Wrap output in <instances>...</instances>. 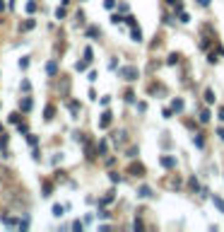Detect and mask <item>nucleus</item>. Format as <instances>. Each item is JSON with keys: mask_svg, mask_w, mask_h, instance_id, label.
Returning <instances> with one entry per match:
<instances>
[{"mask_svg": "<svg viewBox=\"0 0 224 232\" xmlns=\"http://www.w3.org/2000/svg\"><path fill=\"white\" fill-rule=\"evenodd\" d=\"M121 75H123L126 80H137V70H135V68H126Z\"/></svg>", "mask_w": 224, "mask_h": 232, "instance_id": "f257e3e1", "label": "nucleus"}, {"mask_svg": "<svg viewBox=\"0 0 224 232\" xmlns=\"http://www.w3.org/2000/svg\"><path fill=\"white\" fill-rule=\"evenodd\" d=\"M130 172H133L135 176H142L145 169H142V165H137V162H135V165H130Z\"/></svg>", "mask_w": 224, "mask_h": 232, "instance_id": "f03ea898", "label": "nucleus"}, {"mask_svg": "<svg viewBox=\"0 0 224 232\" xmlns=\"http://www.w3.org/2000/svg\"><path fill=\"white\" fill-rule=\"evenodd\" d=\"M108 123H111V114H104V116H101V121H99V126H101V128H106V126H108Z\"/></svg>", "mask_w": 224, "mask_h": 232, "instance_id": "7ed1b4c3", "label": "nucleus"}, {"mask_svg": "<svg viewBox=\"0 0 224 232\" xmlns=\"http://www.w3.org/2000/svg\"><path fill=\"white\" fill-rule=\"evenodd\" d=\"M130 37H133V41H142V34H140L137 27H133V34H130Z\"/></svg>", "mask_w": 224, "mask_h": 232, "instance_id": "20e7f679", "label": "nucleus"}, {"mask_svg": "<svg viewBox=\"0 0 224 232\" xmlns=\"http://www.w3.org/2000/svg\"><path fill=\"white\" fill-rule=\"evenodd\" d=\"M55 70H58V65H55V63H46V73H48V75H53Z\"/></svg>", "mask_w": 224, "mask_h": 232, "instance_id": "39448f33", "label": "nucleus"}, {"mask_svg": "<svg viewBox=\"0 0 224 232\" xmlns=\"http://www.w3.org/2000/svg\"><path fill=\"white\" fill-rule=\"evenodd\" d=\"M152 194V191H150V189H147V186H142V189H140V191H137V196H140V198H147V196Z\"/></svg>", "mask_w": 224, "mask_h": 232, "instance_id": "423d86ee", "label": "nucleus"}, {"mask_svg": "<svg viewBox=\"0 0 224 232\" xmlns=\"http://www.w3.org/2000/svg\"><path fill=\"white\" fill-rule=\"evenodd\" d=\"M161 165H164V167H174L176 162H174V160H171V157H161Z\"/></svg>", "mask_w": 224, "mask_h": 232, "instance_id": "0eeeda50", "label": "nucleus"}, {"mask_svg": "<svg viewBox=\"0 0 224 232\" xmlns=\"http://www.w3.org/2000/svg\"><path fill=\"white\" fill-rule=\"evenodd\" d=\"M92 56H94V51H92V48H84V61H87V63H92Z\"/></svg>", "mask_w": 224, "mask_h": 232, "instance_id": "6e6552de", "label": "nucleus"}, {"mask_svg": "<svg viewBox=\"0 0 224 232\" xmlns=\"http://www.w3.org/2000/svg\"><path fill=\"white\" fill-rule=\"evenodd\" d=\"M205 102H210V104L215 102V92H212V90H207V92H205Z\"/></svg>", "mask_w": 224, "mask_h": 232, "instance_id": "1a4fd4ad", "label": "nucleus"}, {"mask_svg": "<svg viewBox=\"0 0 224 232\" xmlns=\"http://www.w3.org/2000/svg\"><path fill=\"white\" fill-rule=\"evenodd\" d=\"M31 106H34V104H31V99H22V109H24V111H29Z\"/></svg>", "mask_w": 224, "mask_h": 232, "instance_id": "9d476101", "label": "nucleus"}, {"mask_svg": "<svg viewBox=\"0 0 224 232\" xmlns=\"http://www.w3.org/2000/svg\"><path fill=\"white\" fill-rule=\"evenodd\" d=\"M53 215L60 218V215H63V205H53Z\"/></svg>", "mask_w": 224, "mask_h": 232, "instance_id": "9b49d317", "label": "nucleus"}, {"mask_svg": "<svg viewBox=\"0 0 224 232\" xmlns=\"http://www.w3.org/2000/svg\"><path fill=\"white\" fill-rule=\"evenodd\" d=\"M207 119H210V111H207V109H203V111H200V121H203V123H205Z\"/></svg>", "mask_w": 224, "mask_h": 232, "instance_id": "f8f14e48", "label": "nucleus"}, {"mask_svg": "<svg viewBox=\"0 0 224 232\" xmlns=\"http://www.w3.org/2000/svg\"><path fill=\"white\" fill-rule=\"evenodd\" d=\"M215 205L219 208V210H224V201H222V198H215Z\"/></svg>", "mask_w": 224, "mask_h": 232, "instance_id": "ddd939ff", "label": "nucleus"}, {"mask_svg": "<svg viewBox=\"0 0 224 232\" xmlns=\"http://www.w3.org/2000/svg\"><path fill=\"white\" fill-rule=\"evenodd\" d=\"M113 5H116L113 0H106V2H104V7H106V10H113Z\"/></svg>", "mask_w": 224, "mask_h": 232, "instance_id": "4468645a", "label": "nucleus"}, {"mask_svg": "<svg viewBox=\"0 0 224 232\" xmlns=\"http://www.w3.org/2000/svg\"><path fill=\"white\" fill-rule=\"evenodd\" d=\"M174 109H176V111H179V109H183V102H181V99H176V102H174Z\"/></svg>", "mask_w": 224, "mask_h": 232, "instance_id": "2eb2a0df", "label": "nucleus"}, {"mask_svg": "<svg viewBox=\"0 0 224 232\" xmlns=\"http://www.w3.org/2000/svg\"><path fill=\"white\" fill-rule=\"evenodd\" d=\"M217 116H219V121H224V106L219 109V114H217Z\"/></svg>", "mask_w": 224, "mask_h": 232, "instance_id": "dca6fc26", "label": "nucleus"}, {"mask_svg": "<svg viewBox=\"0 0 224 232\" xmlns=\"http://www.w3.org/2000/svg\"><path fill=\"white\" fill-rule=\"evenodd\" d=\"M217 136H219V138L224 140V128H219V131H217Z\"/></svg>", "mask_w": 224, "mask_h": 232, "instance_id": "f3484780", "label": "nucleus"}, {"mask_svg": "<svg viewBox=\"0 0 224 232\" xmlns=\"http://www.w3.org/2000/svg\"><path fill=\"white\" fill-rule=\"evenodd\" d=\"M198 2H200V5H210V0H198Z\"/></svg>", "mask_w": 224, "mask_h": 232, "instance_id": "a211bd4d", "label": "nucleus"}]
</instances>
